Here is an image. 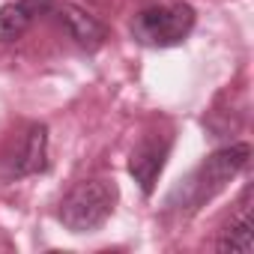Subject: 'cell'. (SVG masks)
<instances>
[{"instance_id": "6da1fadb", "label": "cell", "mask_w": 254, "mask_h": 254, "mask_svg": "<svg viewBox=\"0 0 254 254\" xmlns=\"http://www.w3.org/2000/svg\"><path fill=\"white\" fill-rule=\"evenodd\" d=\"M251 162V144L248 141H236L227 147L212 150L194 171H189L165 197V209L177 212L180 218H191L197 215L215 194H221L230 180H236Z\"/></svg>"}, {"instance_id": "7a4b0ae2", "label": "cell", "mask_w": 254, "mask_h": 254, "mask_svg": "<svg viewBox=\"0 0 254 254\" xmlns=\"http://www.w3.org/2000/svg\"><path fill=\"white\" fill-rule=\"evenodd\" d=\"M117 200H120V189H117L114 180H108V177H90V180L75 183L63 194L60 209H57V218L75 236L96 233L114 215Z\"/></svg>"}, {"instance_id": "3957f363", "label": "cell", "mask_w": 254, "mask_h": 254, "mask_svg": "<svg viewBox=\"0 0 254 254\" xmlns=\"http://www.w3.org/2000/svg\"><path fill=\"white\" fill-rule=\"evenodd\" d=\"M197 24V12L186 0L144 6L132 18V39L144 48H177L183 45Z\"/></svg>"}, {"instance_id": "277c9868", "label": "cell", "mask_w": 254, "mask_h": 254, "mask_svg": "<svg viewBox=\"0 0 254 254\" xmlns=\"http://www.w3.org/2000/svg\"><path fill=\"white\" fill-rule=\"evenodd\" d=\"M171 144H174L171 135H144L129 156V177L138 183V189L147 197L156 191V183L171 156Z\"/></svg>"}, {"instance_id": "5b68a950", "label": "cell", "mask_w": 254, "mask_h": 254, "mask_svg": "<svg viewBox=\"0 0 254 254\" xmlns=\"http://www.w3.org/2000/svg\"><path fill=\"white\" fill-rule=\"evenodd\" d=\"M48 126L45 123H33L24 132L21 150L15 153V159L9 162L6 177L9 180H24V177H36L48 171Z\"/></svg>"}, {"instance_id": "8992f818", "label": "cell", "mask_w": 254, "mask_h": 254, "mask_svg": "<svg viewBox=\"0 0 254 254\" xmlns=\"http://www.w3.org/2000/svg\"><path fill=\"white\" fill-rule=\"evenodd\" d=\"M60 21L66 27V33L72 36V42L78 48H84V51H99L105 45V39H108V27L96 15H90L87 9H81L75 3L60 6Z\"/></svg>"}, {"instance_id": "52a82bcc", "label": "cell", "mask_w": 254, "mask_h": 254, "mask_svg": "<svg viewBox=\"0 0 254 254\" xmlns=\"http://www.w3.org/2000/svg\"><path fill=\"white\" fill-rule=\"evenodd\" d=\"M251 189L242 194V200H239V209H236V215L230 218V224L218 233V239H215V251H236V254H251L254 251V221H251Z\"/></svg>"}, {"instance_id": "ba28073f", "label": "cell", "mask_w": 254, "mask_h": 254, "mask_svg": "<svg viewBox=\"0 0 254 254\" xmlns=\"http://www.w3.org/2000/svg\"><path fill=\"white\" fill-rule=\"evenodd\" d=\"M33 15L24 9L21 0L15 3H3L0 6V45H9V42H18L24 36V30L30 27Z\"/></svg>"}, {"instance_id": "9c48e42d", "label": "cell", "mask_w": 254, "mask_h": 254, "mask_svg": "<svg viewBox=\"0 0 254 254\" xmlns=\"http://www.w3.org/2000/svg\"><path fill=\"white\" fill-rule=\"evenodd\" d=\"M21 3L33 18H39V15H45V12H51L57 6V0H21Z\"/></svg>"}]
</instances>
